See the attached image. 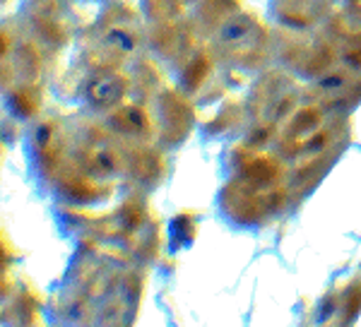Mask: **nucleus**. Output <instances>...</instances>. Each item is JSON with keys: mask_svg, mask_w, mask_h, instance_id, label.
<instances>
[{"mask_svg": "<svg viewBox=\"0 0 361 327\" xmlns=\"http://www.w3.org/2000/svg\"><path fill=\"white\" fill-rule=\"evenodd\" d=\"M277 168H275V161L272 159H255L250 166L246 168V176L250 180H255V183H270L272 178H275Z\"/></svg>", "mask_w": 361, "mask_h": 327, "instance_id": "nucleus-3", "label": "nucleus"}, {"mask_svg": "<svg viewBox=\"0 0 361 327\" xmlns=\"http://www.w3.org/2000/svg\"><path fill=\"white\" fill-rule=\"evenodd\" d=\"M116 125H118L123 132H128V135H145V132H149L147 113L137 106L121 109L118 113H116Z\"/></svg>", "mask_w": 361, "mask_h": 327, "instance_id": "nucleus-2", "label": "nucleus"}, {"mask_svg": "<svg viewBox=\"0 0 361 327\" xmlns=\"http://www.w3.org/2000/svg\"><path fill=\"white\" fill-rule=\"evenodd\" d=\"M205 70H207V61H202V58H197L193 66H188V70H185V82H188V87H195L202 75H205Z\"/></svg>", "mask_w": 361, "mask_h": 327, "instance_id": "nucleus-5", "label": "nucleus"}, {"mask_svg": "<svg viewBox=\"0 0 361 327\" xmlns=\"http://www.w3.org/2000/svg\"><path fill=\"white\" fill-rule=\"evenodd\" d=\"M352 5H354V8H359V10H361V0H352Z\"/></svg>", "mask_w": 361, "mask_h": 327, "instance_id": "nucleus-6", "label": "nucleus"}, {"mask_svg": "<svg viewBox=\"0 0 361 327\" xmlns=\"http://www.w3.org/2000/svg\"><path fill=\"white\" fill-rule=\"evenodd\" d=\"M128 82L121 78V75H102L94 82H90L87 87V97L94 104H102V106H109V104L118 101L123 97Z\"/></svg>", "mask_w": 361, "mask_h": 327, "instance_id": "nucleus-1", "label": "nucleus"}, {"mask_svg": "<svg viewBox=\"0 0 361 327\" xmlns=\"http://www.w3.org/2000/svg\"><path fill=\"white\" fill-rule=\"evenodd\" d=\"M137 161H140V166H135V171L140 178H149L159 173V159H157L154 152H140Z\"/></svg>", "mask_w": 361, "mask_h": 327, "instance_id": "nucleus-4", "label": "nucleus"}]
</instances>
